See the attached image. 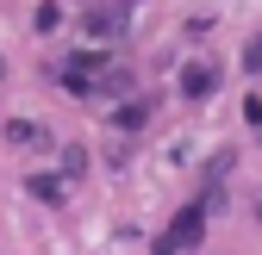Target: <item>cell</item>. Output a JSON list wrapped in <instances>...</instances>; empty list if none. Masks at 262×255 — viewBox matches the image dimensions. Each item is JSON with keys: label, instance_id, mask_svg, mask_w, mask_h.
Here are the masks:
<instances>
[{"label": "cell", "instance_id": "6da1fadb", "mask_svg": "<svg viewBox=\"0 0 262 255\" xmlns=\"http://www.w3.org/2000/svg\"><path fill=\"white\" fill-rule=\"evenodd\" d=\"M181 87H187V93H206V87H212V69H200V62H193V69L181 75Z\"/></svg>", "mask_w": 262, "mask_h": 255}]
</instances>
